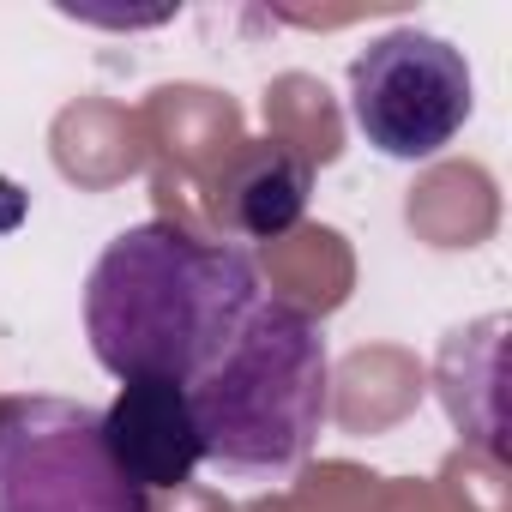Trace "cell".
<instances>
[{
	"instance_id": "6da1fadb",
	"label": "cell",
	"mask_w": 512,
	"mask_h": 512,
	"mask_svg": "<svg viewBox=\"0 0 512 512\" xmlns=\"http://www.w3.org/2000/svg\"><path fill=\"white\" fill-rule=\"evenodd\" d=\"M235 241H199L163 217L121 229L85 278V338L115 380L193 386L260 302Z\"/></svg>"
},
{
	"instance_id": "7a4b0ae2",
	"label": "cell",
	"mask_w": 512,
	"mask_h": 512,
	"mask_svg": "<svg viewBox=\"0 0 512 512\" xmlns=\"http://www.w3.org/2000/svg\"><path fill=\"white\" fill-rule=\"evenodd\" d=\"M205 464L235 488H284L332 416V350L308 308L260 296L217 362L187 386Z\"/></svg>"
},
{
	"instance_id": "3957f363",
	"label": "cell",
	"mask_w": 512,
	"mask_h": 512,
	"mask_svg": "<svg viewBox=\"0 0 512 512\" xmlns=\"http://www.w3.org/2000/svg\"><path fill=\"white\" fill-rule=\"evenodd\" d=\"M0 512H151L103 452L97 410L55 392L0 398Z\"/></svg>"
},
{
	"instance_id": "277c9868",
	"label": "cell",
	"mask_w": 512,
	"mask_h": 512,
	"mask_svg": "<svg viewBox=\"0 0 512 512\" xmlns=\"http://www.w3.org/2000/svg\"><path fill=\"white\" fill-rule=\"evenodd\" d=\"M470 109V61L434 31H386L350 61V121L392 163L440 157L464 133Z\"/></svg>"
},
{
	"instance_id": "5b68a950",
	"label": "cell",
	"mask_w": 512,
	"mask_h": 512,
	"mask_svg": "<svg viewBox=\"0 0 512 512\" xmlns=\"http://www.w3.org/2000/svg\"><path fill=\"white\" fill-rule=\"evenodd\" d=\"M97 428H103V452L115 458V470L145 494L181 488L205 464L187 386L175 380H121L115 404L97 410Z\"/></svg>"
},
{
	"instance_id": "8992f818",
	"label": "cell",
	"mask_w": 512,
	"mask_h": 512,
	"mask_svg": "<svg viewBox=\"0 0 512 512\" xmlns=\"http://www.w3.org/2000/svg\"><path fill=\"white\" fill-rule=\"evenodd\" d=\"M314 199V163L278 139H253L241 145L223 175L211 181V211L223 217V229L247 235V241H278L308 217Z\"/></svg>"
}]
</instances>
